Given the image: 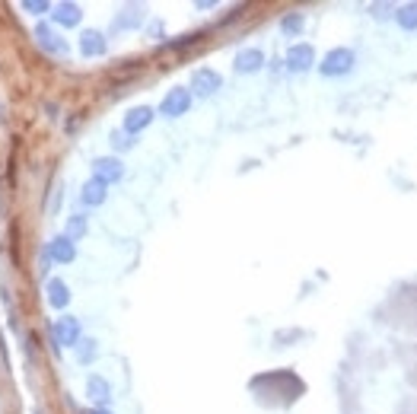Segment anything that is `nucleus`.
<instances>
[{"instance_id":"nucleus-1","label":"nucleus","mask_w":417,"mask_h":414,"mask_svg":"<svg viewBox=\"0 0 417 414\" xmlns=\"http://www.w3.org/2000/svg\"><path fill=\"white\" fill-rule=\"evenodd\" d=\"M51 338H54V344H58V348H77L80 338H83L80 319H73V316H61V319H54V325H51Z\"/></svg>"},{"instance_id":"nucleus-2","label":"nucleus","mask_w":417,"mask_h":414,"mask_svg":"<svg viewBox=\"0 0 417 414\" xmlns=\"http://www.w3.org/2000/svg\"><path fill=\"white\" fill-rule=\"evenodd\" d=\"M354 64H357V54H354L351 48H334V51L325 54L319 71H322L325 77H344V73L354 71Z\"/></svg>"},{"instance_id":"nucleus-3","label":"nucleus","mask_w":417,"mask_h":414,"mask_svg":"<svg viewBox=\"0 0 417 414\" xmlns=\"http://www.w3.org/2000/svg\"><path fill=\"white\" fill-rule=\"evenodd\" d=\"M188 108H191V90L188 86H175V90H169L166 96H163L160 115H166V118H179V115H188Z\"/></svg>"},{"instance_id":"nucleus-4","label":"nucleus","mask_w":417,"mask_h":414,"mask_svg":"<svg viewBox=\"0 0 417 414\" xmlns=\"http://www.w3.org/2000/svg\"><path fill=\"white\" fill-rule=\"evenodd\" d=\"M223 86V77L214 71V67H201V71L191 73V96H214L217 90Z\"/></svg>"},{"instance_id":"nucleus-5","label":"nucleus","mask_w":417,"mask_h":414,"mask_svg":"<svg viewBox=\"0 0 417 414\" xmlns=\"http://www.w3.org/2000/svg\"><path fill=\"white\" fill-rule=\"evenodd\" d=\"M36 38H38V45H42L48 54H54V58H64V54L71 51V45L64 42V36H61L58 29H51V23H38L36 26Z\"/></svg>"},{"instance_id":"nucleus-6","label":"nucleus","mask_w":417,"mask_h":414,"mask_svg":"<svg viewBox=\"0 0 417 414\" xmlns=\"http://www.w3.org/2000/svg\"><path fill=\"white\" fill-rule=\"evenodd\" d=\"M93 179H102L105 185L121 182L125 179V166H121L118 156H99V160H93Z\"/></svg>"},{"instance_id":"nucleus-7","label":"nucleus","mask_w":417,"mask_h":414,"mask_svg":"<svg viewBox=\"0 0 417 414\" xmlns=\"http://www.w3.org/2000/svg\"><path fill=\"white\" fill-rule=\"evenodd\" d=\"M312 64H316V48H312L309 42L290 45V51H287V67H290V71L303 73V71H309Z\"/></svg>"},{"instance_id":"nucleus-8","label":"nucleus","mask_w":417,"mask_h":414,"mask_svg":"<svg viewBox=\"0 0 417 414\" xmlns=\"http://www.w3.org/2000/svg\"><path fill=\"white\" fill-rule=\"evenodd\" d=\"M45 255L54 264H71L73 259H77V242H71L67 236H54V239L45 246Z\"/></svg>"},{"instance_id":"nucleus-9","label":"nucleus","mask_w":417,"mask_h":414,"mask_svg":"<svg viewBox=\"0 0 417 414\" xmlns=\"http://www.w3.org/2000/svg\"><path fill=\"white\" fill-rule=\"evenodd\" d=\"M153 125V105H138L131 108V112L125 115V125H121V131L128 134V138H134V134H140L143 128Z\"/></svg>"},{"instance_id":"nucleus-10","label":"nucleus","mask_w":417,"mask_h":414,"mask_svg":"<svg viewBox=\"0 0 417 414\" xmlns=\"http://www.w3.org/2000/svg\"><path fill=\"white\" fill-rule=\"evenodd\" d=\"M86 395H90V402L96 408H108V402H112V385H108L105 376L93 373V376L86 379Z\"/></svg>"},{"instance_id":"nucleus-11","label":"nucleus","mask_w":417,"mask_h":414,"mask_svg":"<svg viewBox=\"0 0 417 414\" xmlns=\"http://www.w3.org/2000/svg\"><path fill=\"white\" fill-rule=\"evenodd\" d=\"M232 67H236V73H255L264 67V51L262 48H242L236 51V58H232Z\"/></svg>"},{"instance_id":"nucleus-12","label":"nucleus","mask_w":417,"mask_h":414,"mask_svg":"<svg viewBox=\"0 0 417 414\" xmlns=\"http://www.w3.org/2000/svg\"><path fill=\"white\" fill-rule=\"evenodd\" d=\"M105 198H108V185L102 179H90L80 188V205L83 207H99V205H105Z\"/></svg>"},{"instance_id":"nucleus-13","label":"nucleus","mask_w":417,"mask_h":414,"mask_svg":"<svg viewBox=\"0 0 417 414\" xmlns=\"http://www.w3.org/2000/svg\"><path fill=\"white\" fill-rule=\"evenodd\" d=\"M51 19L58 26H67V29H73V26H80V19H83V10H80V4H54L51 6Z\"/></svg>"},{"instance_id":"nucleus-14","label":"nucleus","mask_w":417,"mask_h":414,"mask_svg":"<svg viewBox=\"0 0 417 414\" xmlns=\"http://www.w3.org/2000/svg\"><path fill=\"white\" fill-rule=\"evenodd\" d=\"M45 296H48V306L51 309H64L67 303H71V287H67L61 277H51V281L45 284Z\"/></svg>"},{"instance_id":"nucleus-15","label":"nucleus","mask_w":417,"mask_h":414,"mask_svg":"<svg viewBox=\"0 0 417 414\" xmlns=\"http://www.w3.org/2000/svg\"><path fill=\"white\" fill-rule=\"evenodd\" d=\"M105 36L102 32H96V29H86L83 36H80V54L83 58H99V54H105Z\"/></svg>"},{"instance_id":"nucleus-16","label":"nucleus","mask_w":417,"mask_h":414,"mask_svg":"<svg viewBox=\"0 0 417 414\" xmlns=\"http://www.w3.org/2000/svg\"><path fill=\"white\" fill-rule=\"evenodd\" d=\"M140 19H143V6H125L115 16V29H134V26H140Z\"/></svg>"},{"instance_id":"nucleus-17","label":"nucleus","mask_w":417,"mask_h":414,"mask_svg":"<svg viewBox=\"0 0 417 414\" xmlns=\"http://www.w3.org/2000/svg\"><path fill=\"white\" fill-rule=\"evenodd\" d=\"M86 229H90V220H86V214H73L71 220H67V239L71 242H80L86 236Z\"/></svg>"},{"instance_id":"nucleus-18","label":"nucleus","mask_w":417,"mask_h":414,"mask_svg":"<svg viewBox=\"0 0 417 414\" xmlns=\"http://www.w3.org/2000/svg\"><path fill=\"white\" fill-rule=\"evenodd\" d=\"M306 26V13H287L284 19H280V32L284 36H299Z\"/></svg>"},{"instance_id":"nucleus-19","label":"nucleus","mask_w":417,"mask_h":414,"mask_svg":"<svg viewBox=\"0 0 417 414\" xmlns=\"http://www.w3.org/2000/svg\"><path fill=\"white\" fill-rule=\"evenodd\" d=\"M96 354H99V344H96L93 338H80V344H77V361H80V363H93Z\"/></svg>"},{"instance_id":"nucleus-20","label":"nucleus","mask_w":417,"mask_h":414,"mask_svg":"<svg viewBox=\"0 0 417 414\" xmlns=\"http://www.w3.org/2000/svg\"><path fill=\"white\" fill-rule=\"evenodd\" d=\"M395 19H398V26H401V29H417V4L398 6V13H395Z\"/></svg>"},{"instance_id":"nucleus-21","label":"nucleus","mask_w":417,"mask_h":414,"mask_svg":"<svg viewBox=\"0 0 417 414\" xmlns=\"http://www.w3.org/2000/svg\"><path fill=\"white\" fill-rule=\"evenodd\" d=\"M112 147H115V150H131V147H134V138H128L125 131H115V134H112Z\"/></svg>"},{"instance_id":"nucleus-22","label":"nucleus","mask_w":417,"mask_h":414,"mask_svg":"<svg viewBox=\"0 0 417 414\" xmlns=\"http://www.w3.org/2000/svg\"><path fill=\"white\" fill-rule=\"evenodd\" d=\"M26 13H51V4L48 0H23Z\"/></svg>"},{"instance_id":"nucleus-23","label":"nucleus","mask_w":417,"mask_h":414,"mask_svg":"<svg viewBox=\"0 0 417 414\" xmlns=\"http://www.w3.org/2000/svg\"><path fill=\"white\" fill-rule=\"evenodd\" d=\"M204 38V32H191V36H185V38H179V42H169L166 48H185V45H197Z\"/></svg>"},{"instance_id":"nucleus-24","label":"nucleus","mask_w":417,"mask_h":414,"mask_svg":"<svg viewBox=\"0 0 417 414\" xmlns=\"http://www.w3.org/2000/svg\"><path fill=\"white\" fill-rule=\"evenodd\" d=\"M90 414H112V411H108V408H93Z\"/></svg>"}]
</instances>
